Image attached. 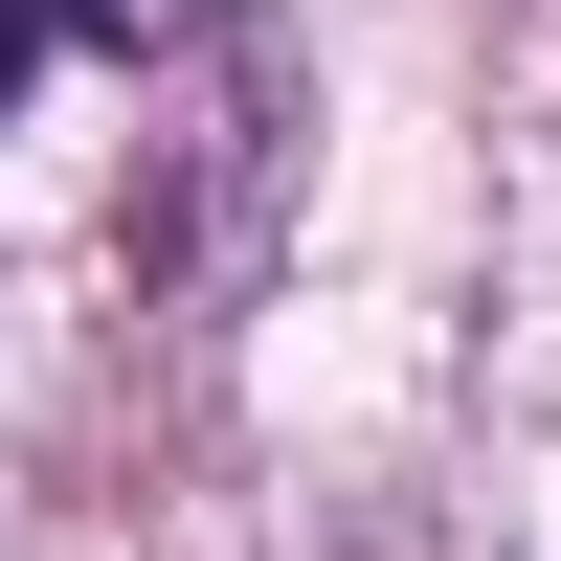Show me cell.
Returning a JSON list of instances; mask_svg holds the SVG:
<instances>
[{
  "label": "cell",
  "mask_w": 561,
  "mask_h": 561,
  "mask_svg": "<svg viewBox=\"0 0 561 561\" xmlns=\"http://www.w3.org/2000/svg\"><path fill=\"white\" fill-rule=\"evenodd\" d=\"M45 23H90V45H180L203 0H45Z\"/></svg>",
  "instance_id": "1"
},
{
  "label": "cell",
  "mask_w": 561,
  "mask_h": 561,
  "mask_svg": "<svg viewBox=\"0 0 561 561\" xmlns=\"http://www.w3.org/2000/svg\"><path fill=\"white\" fill-rule=\"evenodd\" d=\"M23 68H45V0H0V90H23Z\"/></svg>",
  "instance_id": "2"
}]
</instances>
